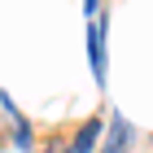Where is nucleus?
Wrapping results in <instances>:
<instances>
[{
  "instance_id": "2",
  "label": "nucleus",
  "mask_w": 153,
  "mask_h": 153,
  "mask_svg": "<svg viewBox=\"0 0 153 153\" xmlns=\"http://www.w3.org/2000/svg\"><path fill=\"white\" fill-rule=\"evenodd\" d=\"M127 144H131V127L123 123V118H114V123H109V144H105V153H127Z\"/></svg>"
},
{
  "instance_id": "3",
  "label": "nucleus",
  "mask_w": 153,
  "mask_h": 153,
  "mask_svg": "<svg viewBox=\"0 0 153 153\" xmlns=\"http://www.w3.org/2000/svg\"><path fill=\"white\" fill-rule=\"evenodd\" d=\"M96 136H101V123H96V118H92V123H88V127H83L79 136H74L70 153H92V149H96Z\"/></svg>"
},
{
  "instance_id": "1",
  "label": "nucleus",
  "mask_w": 153,
  "mask_h": 153,
  "mask_svg": "<svg viewBox=\"0 0 153 153\" xmlns=\"http://www.w3.org/2000/svg\"><path fill=\"white\" fill-rule=\"evenodd\" d=\"M88 48H92V70H96V79H105V22H101V18L92 22Z\"/></svg>"
}]
</instances>
